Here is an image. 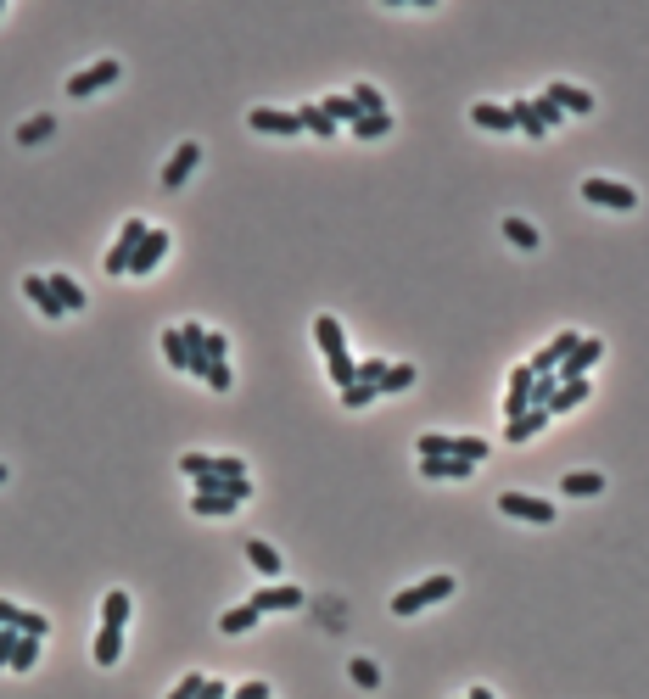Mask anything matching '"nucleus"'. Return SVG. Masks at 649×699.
<instances>
[{
    "mask_svg": "<svg viewBox=\"0 0 649 699\" xmlns=\"http://www.w3.org/2000/svg\"><path fill=\"white\" fill-rule=\"evenodd\" d=\"M453 587H459V582L448 577V570H437V577H426V582H414V587H404V593H397V599H392V616H420V610L443 604Z\"/></svg>",
    "mask_w": 649,
    "mask_h": 699,
    "instance_id": "obj_1",
    "label": "nucleus"
},
{
    "mask_svg": "<svg viewBox=\"0 0 649 699\" xmlns=\"http://www.w3.org/2000/svg\"><path fill=\"white\" fill-rule=\"evenodd\" d=\"M118 79H123V62H118V56H101V62H90V68H79V73L68 79V96L85 101V96H96V90H107V84H118Z\"/></svg>",
    "mask_w": 649,
    "mask_h": 699,
    "instance_id": "obj_2",
    "label": "nucleus"
},
{
    "mask_svg": "<svg viewBox=\"0 0 649 699\" xmlns=\"http://www.w3.org/2000/svg\"><path fill=\"white\" fill-rule=\"evenodd\" d=\"M582 202H594V207H616V213H633L638 207V190L633 185H621V179H582Z\"/></svg>",
    "mask_w": 649,
    "mask_h": 699,
    "instance_id": "obj_3",
    "label": "nucleus"
},
{
    "mask_svg": "<svg viewBox=\"0 0 649 699\" xmlns=\"http://www.w3.org/2000/svg\"><path fill=\"white\" fill-rule=\"evenodd\" d=\"M246 498H253V481L241 476V481H229L224 493H191V510L196 515H236Z\"/></svg>",
    "mask_w": 649,
    "mask_h": 699,
    "instance_id": "obj_4",
    "label": "nucleus"
},
{
    "mask_svg": "<svg viewBox=\"0 0 649 699\" xmlns=\"http://www.w3.org/2000/svg\"><path fill=\"white\" fill-rule=\"evenodd\" d=\"M146 219H123V229H118V241L107 246V274H129V263H135V246L146 241Z\"/></svg>",
    "mask_w": 649,
    "mask_h": 699,
    "instance_id": "obj_5",
    "label": "nucleus"
},
{
    "mask_svg": "<svg viewBox=\"0 0 649 699\" xmlns=\"http://www.w3.org/2000/svg\"><path fill=\"white\" fill-rule=\"evenodd\" d=\"M498 510L515 515V520H532V526H554V503L532 498V493H498Z\"/></svg>",
    "mask_w": 649,
    "mask_h": 699,
    "instance_id": "obj_6",
    "label": "nucleus"
},
{
    "mask_svg": "<svg viewBox=\"0 0 649 699\" xmlns=\"http://www.w3.org/2000/svg\"><path fill=\"white\" fill-rule=\"evenodd\" d=\"M599 358H604V342H599V336H582V342L571 347V358H565L554 375H560V380H588V370L599 364Z\"/></svg>",
    "mask_w": 649,
    "mask_h": 699,
    "instance_id": "obj_7",
    "label": "nucleus"
},
{
    "mask_svg": "<svg viewBox=\"0 0 649 699\" xmlns=\"http://www.w3.org/2000/svg\"><path fill=\"white\" fill-rule=\"evenodd\" d=\"M162 258H169V229H146V241L135 246V263H129V274H135V280H146V274H152Z\"/></svg>",
    "mask_w": 649,
    "mask_h": 699,
    "instance_id": "obj_8",
    "label": "nucleus"
},
{
    "mask_svg": "<svg viewBox=\"0 0 649 699\" xmlns=\"http://www.w3.org/2000/svg\"><path fill=\"white\" fill-rule=\"evenodd\" d=\"M196 162H202V146H196V140H179V146H174V157L162 162V190H179L185 179H191V168H196Z\"/></svg>",
    "mask_w": 649,
    "mask_h": 699,
    "instance_id": "obj_9",
    "label": "nucleus"
},
{
    "mask_svg": "<svg viewBox=\"0 0 649 699\" xmlns=\"http://www.w3.org/2000/svg\"><path fill=\"white\" fill-rule=\"evenodd\" d=\"M246 123H253V129L258 135H303V118L297 112H280V107H253V112H246Z\"/></svg>",
    "mask_w": 649,
    "mask_h": 699,
    "instance_id": "obj_10",
    "label": "nucleus"
},
{
    "mask_svg": "<svg viewBox=\"0 0 649 699\" xmlns=\"http://www.w3.org/2000/svg\"><path fill=\"white\" fill-rule=\"evenodd\" d=\"M258 610V616H269V610H303V587H291V582H275V587H258L253 599H246Z\"/></svg>",
    "mask_w": 649,
    "mask_h": 699,
    "instance_id": "obj_11",
    "label": "nucleus"
},
{
    "mask_svg": "<svg viewBox=\"0 0 649 699\" xmlns=\"http://www.w3.org/2000/svg\"><path fill=\"white\" fill-rule=\"evenodd\" d=\"M0 627H17V632H29V638H46L51 621L39 616V610H23V604H12V599H0Z\"/></svg>",
    "mask_w": 649,
    "mask_h": 699,
    "instance_id": "obj_12",
    "label": "nucleus"
},
{
    "mask_svg": "<svg viewBox=\"0 0 649 699\" xmlns=\"http://www.w3.org/2000/svg\"><path fill=\"white\" fill-rule=\"evenodd\" d=\"M532 370L527 364H520V370H510V392H504V420H520V414H527L532 409Z\"/></svg>",
    "mask_w": 649,
    "mask_h": 699,
    "instance_id": "obj_13",
    "label": "nucleus"
},
{
    "mask_svg": "<svg viewBox=\"0 0 649 699\" xmlns=\"http://www.w3.org/2000/svg\"><path fill=\"white\" fill-rule=\"evenodd\" d=\"M23 296H29V303H34L39 313H46V320H62V313H68V308L56 303V291H51L46 274H23Z\"/></svg>",
    "mask_w": 649,
    "mask_h": 699,
    "instance_id": "obj_14",
    "label": "nucleus"
},
{
    "mask_svg": "<svg viewBox=\"0 0 649 699\" xmlns=\"http://www.w3.org/2000/svg\"><path fill=\"white\" fill-rule=\"evenodd\" d=\"M543 96H549L560 112H594V96H588V90H577V84H565V79H554Z\"/></svg>",
    "mask_w": 649,
    "mask_h": 699,
    "instance_id": "obj_15",
    "label": "nucleus"
},
{
    "mask_svg": "<svg viewBox=\"0 0 649 699\" xmlns=\"http://www.w3.org/2000/svg\"><path fill=\"white\" fill-rule=\"evenodd\" d=\"M470 123H476V129H493V135H510V129H515L510 107H498V101H476V107H470Z\"/></svg>",
    "mask_w": 649,
    "mask_h": 699,
    "instance_id": "obj_16",
    "label": "nucleus"
},
{
    "mask_svg": "<svg viewBox=\"0 0 649 699\" xmlns=\"http://www.w3.org/2000/svg\"><path fill=\"white\" fill-rule=\"evenodd\" d=\"M420 476L426 481H465V476H476V464L470 459H420Z\"/></svg>",
    "mask_w": 649,
    "mask_h": 699,
    "instance_id": "obj_17",
    "label": "nucleus"
},
{
    "mask_svg": "<svg viewBox=\"0 0 649 699\" xmlns=\"http://www.w3.org/2000/svg\"><path fill=\"white\" fill-rule=\"evenodd\" d=\"M543 426H549V409H527L520 420H504V442H532Z\"/></svg>",
    "mask_w": 649,
    "mask_h": 699,
    "instance_id": "obj_18",
    "label": "nucleus"
},
{
    "mask_svg": "<svg viewBox=\"0 0 649 699\" xmlns=\"http://www.w3.org/2000/svg\"><path fill=\"white\" fill-rule=\"evenodd\" d=\"M313 342L325 347V358H330V353H347V336H342L337 313H320V320H313Z\"/></svg>",
    "mask_w": 649,
    "mask_h": 699,
    "instance_id": "obj_19",
    "label": "nucleus"
},
{
    "mask_svg": "<svg viewBox=\"0 0 649 699\" xmlns=\"http://www.w3.org/2000/svg\"><path fill=\"white\" fill-rule=\"evenodd\" d=\"M246 560H253L258 577H280V548L263 543V537H246Z\"/></svg>",
    "mask_w": 649,
    "mask_h": 699,
    "instance_id": "obj_20",
    "label": "nucleus"
},
{
    "mask_svg": "<svg viewBox=\"0 0 649 699\" xmlns=\"http://www.w3.org/2000/svg\"><path fill=\"white\" fill-rule=\"evenodd\" d=\"M560 493H565V498H599V493H604V476H599V470H571V476L560 481Z\"/></svg>",
    "mask_w": 649,
    "mask_h": 699,
    "instance_id": "obj_21",
    "label": "nucleus"
},
{
    "mask_svg": "<svg viewBox=\"0 0 649 699\" xmlns=\"http://www.w3.org/2000/svg\"><path fill=\"white\" fill-rule=\"evenodd\" d=\"M90 654H96V666H118V654H123V627H101L96 644H90Z\"/></svg>",
    "mask_w": 649,
    "mask_h": 699,
    "instance_id": "obj_22",
    "label": "nucleus"
},
{
    "mask_svg": "<svg viewBox=\"0 0 649 699\" xmlns=\"http://www.w3.org/2000/svg\"><path fill=\"white\" fill-rule=\"evenodd\" d=\"M46 280H51V291H56V303L62 308H68V313H85V291H79V280H73V274H46Z\"/></svg>",
    "mask_w": 649,
    "mask_h": 699,
    "instance_id": "obj_23",
    "label": "nucleus"
},
{
    "mask_svg": "<svg viewBox=\"0 0 649 699\" xmlns=\"http://www.w3.org/2000/svg\"><path fill=\"white\" fill-rule=\"evenodd\" d=\"M263 616H258V610L253 604H236V610H224V616H219V632H224V638H241V632H253Z\"/></svg>",
    "mask_w": 649,
    "mask_h": 699,
    "instance_id": "obj_24",
    "label": "nucleus"
},
{
    "mask_svg": "<svg viewBox=\"0 0 649 699\" xmlns=\"http://www.w3.org/2000/svg\"><path fill=\"white\" fill-rule=\"evenodd\" d=\"M510 118H515V129L527 135V140H549V129H543V123H537V112H532V96L510 101Z\"/></svg>",
    "mask_w": 649,
    "mask_h": 699,
    "instance_id": "obj_25",
    "label": "nucleus"
},
{
    "mask_svg": "<svg viewBox=\"0 0 649 699\" xmlns=\"http://www.w3.org/2000/svg\"><path fill=\"white\" fill-rule=\"evenodd\" d=\"M56 135V112H34L23 129H17V146H46Z\"/></svg>",
    "mask_w": 649,
    "mask_h": 699,
    "instance_id": "obj_26",
    "label": "nucleus"
},
{
    "mask_svg": "<svg viewBox=\"0 0 649 699\" xmlns=\"http://www.w3.org/2000/svg\"><path fill=\"white\" fill-rule=\"evenodd\" d=\"M162 358H169V370L191 375V353H185V336H179V325H169V330H162Z\"/></svg>",
    "mask_w": 649,
    "mask_h": 699,
    "instance_id": "obj_27",
    "label": "nucleus"
},
{
    "mask_svg": "<svg viewBox=\"0 0 649 699\" xmlns=\"http://www.w3.org/2000/svg\"><path fill=\"white\" fill-rule=\"evenodd\" d=\"M129 610H135V604H129V593H118V587H112L107 599H101V627H129Z\"/></svg>",
    "mask_w": 649,
    "mask_h": 699,
    "instance_id": "obj_28",
    "label": "nucleus"
},
{
    "mask_svg": "<svg viewBox=\"0 0 649 699\" xmlns=\"http://www.w3.org/2000/svg\"><path fill=\"white\" fill-rule=\"evenodd\" d=\"M297 118H303V135H320V140H330V135H337V123L325 118V107H320V101H308V107H297Z\"/></svg>",
    "mask_w": 649,
    "mask_h": 699,
    "instance_id": "obj_29",
    "label": "nucleus"
},
{
    "mask_svg": "<svg viewBox=\"0 0 649 699\" xmlns=\"http://www.w3.org/2000/svg\"><path fill=\"white\" fill-rule=\"evenodd\" d=\"M347 129L359 140H381V135H392V112H364V118H353Z\"/></svg>",
    "mask_w": 649,
    "mask_h": 699,
    "instance_id": "obj_30",
    "label": "nucleus"
},
{
    "mask_svg": "<svg viewBox=\"0 0 649 699\" xmlns=\"http://www.w3.org/2000/svg\"><path fill=\"white\" fill-rule=\"evenodd\" d=\"M582 397H588V380H560V392H554V404L549 414H565V409H577Z\"/></svg>",
    "mask_w": 649,
    "mask_h": 699,
    "instance_id": "obj_31",
    "label": "nucleus"
},
{
    "mask_svg": "<svg viewBox=\"0 0 649 699\" xmlns=\"http://www.w3.org/2000/svg\"><path fill=\"white\" fill-rule=\"evenodd\" d=\"M414 454H420V459H453V437H443V431H426L420 442H414Z\"/></svg>",
    "mask_w": 649,
    "mask_h": 699,
    "instance_id": "obj_32",
    "label": "nucleus"
},
{
    "mask_svg": "<svg viewBox=\"0 0 649 699\" xmlns=\"http://www.w3.org/2000/svg\"><path fill=\"white\" fill-rule=\"evenodd\" d=\"M347 677H353L359 688H381V666H375L370 654H359V661H347Z\"/></svg>",
    "mask_w": 649,
    "mask_h": 699,
    "instance_id": "obj_33",
    "label": "nucleus"
},
{
    "mask_svg": "<svg viewBox=\"0 0 649 699\" xmlns=\"http://www.w3.org/2000/svg\"><path fill=\"white\" fill-rule=\"evenodd\" d=\"M320 107H325V118H330V123H353V118H364L359 107H353V96H325Z\"/></svg>",
    "mask_w": 649,
    "mask_h": 699,
    "instance_id": "obj_34",
    "label": "nucleus"
},
{
    "mask_svg": "<svg viewBox=\"0 0 649 699\" xmlns=\"http://www.w3.org/2000/svg\"><path fill=\"white\" fill-rule=\"evenodd\" d=\"M353 107H359V112H387V96L381 90H375V84H353Z\"/></svg>",
    "mask_w": 649,
    "mask_h": 699,
    "instance_id": "obj_35",
    "label": "nucleus"
},
{
    "mask_svg": "<svg viewBox=\"0 0 649 699\" xmlns=\"http://www.w3.org/2000/svg\"><path fill=\"white\" fill-rule=\"evenodd\" d=\"M325 364H330V380H337V387H342V392L353 387V380H359V364H353V358H347V353H330V358H325Z\"/></svg>",
    "mask_w": 649,
    "mask_h": 699,
    "instance_id": "obj_36",
    "label": "nucleus"
},
{
    "mask_svg": "<svg viewBox=\"0 0 649 699\" xmlns=\"http://www.w3.org/2000/svg\"><path fill=\"white\" fill-rule=\"evenodd\" d=\"M493 448H487V437H453V459H470V464H481Z\"/></svg>",
    "mask_w": 649,
    "mask_h": 699,
    "instance_id": "obj_37",
    "label": "nucleus"
},
{
    "mask_svg": "<svg viewBox=\"0 0 649 699\" xmlns=\"http://www.w3.org/2000/svg\"><path fill=\"white\" fill-rule=\"evenodd\" d=\"M504 236H510L520 252H532V246H537V229H532V219H504Z\"/></svg>",
    "mask_w": 649,
    "mask_h": 699,
    "instance_id": "obj_38",
    "label": "nucleus"
},
{
    "mask_svg": "<svg viewBox=\"0 0 649 699\" xmlns=\"http://www.w3.org/2000/svg\"><path fill=\"white\" fill-rule=\"evenodd\" d=\"M34 666H39V638L23 632V638H17V654H12V671H34Z\"/></svg>",
    "mask_w": 649,
    "mask_h": 699,
    "instance_id": "obj_39",
    "label": "nucleus"
},
{
    "mask_svg": "<svg viewBox=\"0 0 649 699\" xmlns=\"http://www.w3.org/2000/svg\"><path fill=\"white\" fill-rule=\"evenodd\" d=\"M554 392H560V375H537V380H532V409H549Z\"/></svg>",
    "mask_w": 649,
    "mask_h": 699,
    "instance_id": "obj_40",
    "label": "nucleus"
},
{
    "mask_svg": "<svg viewBox=\"0 0 649 699\" xmlns=\"http://www.w3.org/2000/svg\"><path fill=\"white\" fill-rule=\"evenodd\" d=\"M387 358H364V364H359V387H375V392H381V380H387Z\"/></svg>",
    "mask_w": 649,
    "mask_h": 699,
    "instance_id": "obj_41",
    "label": "nucleus"
},
{
    "mask_svg": "<svg viewBox=\"0 0 649 699\" xmlns=\"http://www.w3.org/2000/svg\"><path fill=\"white\" fill-rule=\"evenodd\" d=\"M179 470L191 476V481H202V476H213V454H179Z\"/></svg>",
    "mask_w": 649,
    "mask_h": 699,
    "instance_id": "obj_42",
    "label": "nucleus"
},
{
    "mask_svg": "<svg viewBox=\"0 0 649 699\" xmlns=\"http://www.w3.org/2000/svg\"><path fill=\"white\" fill-rule=\"evenodd\" d=\"M202 380H207V387H213V392H229V358H207Z\"/></svg>",
    "mask_w": 649,
    "mask_h": 699,
    "instance_id": "obj_43",
    "label": "nucleus"
},
{
    "mask_svg": "<svg viewBox=\"0 0 649 699\" xmlns=\"http://www.w3.org/2000/svg\"><path fill=\"white\" fill-rule=\"evenodd\" d=\"M375 397H381V392H375V387H359V380H353V387L342 392V409H370V404H375Z\"/></svg>",
    "mask_w": 649,
    "mask_h": 699,
    "instance_id": "obj_44",
    "label": "nucleus"
},
{
    "mask_svg": "<svg viewBox=\"0 0 649 699\" xmlns=\"http://www.w3.org/2000/svg\"><path fill=\"white\" fill-rule=\"evenodd\" d=\"M404 387H414V364H392L387 380H381V392H404Z\"/></svg>",
    "mask_w": 649,
    "mask_h": 699,
    "instance_id": "obj_45",
    "label": "nucleus"
},
{
    "mask_svg": "<svg viewBox=\"0 0 649 699\" xmlns=\"http://www.w3.org/2000/svg\"><path fill=\"white\" fill-rule=\"evenodd\" d=\"M532 112H537V123H543V129H554V123L565 118V112L554 107V101H549V96H532Z\"/></svg>",
    "mask_w": 649,
    "mask_h": 699,
    "instance_id": "obj_46",
    "label": "nucleus"
},
{
    "mask_svg": "<svg viewBox=\"0 0 649 699\" xmlns=\"http://www.w3.org/2000/svg\"><path fill=\"white\" fill-rule=\"evenodd\" d=\"M202 683H207L202 671H185L179 683H174V694H169V699H196V694H202Z\"/></svg>",
    "mask_w": 649,
    "mask_h": 699,
    "instance_id": "obj_47",
    "label": "nucleus"
},
{
    "mask_svg": "<svg viewBox=\"0 0 649 699\" xmlns=\"http://www.w3.org/2000/svg\"><path fill=\"white\" fill-rule=\"evenodd\" d=\"M17 638H23V632H17V627H0V666H12V654H17Z\"/></svg>",
    "mask_w": 649,
    "mask_h": 699,
    "instance_id": "obj_48",
    "label": "nucleus"
},
{
    "mask_svg": "<svg viewBox=\"0 0 649 699\" xmlns=\"http://www.w3.org/2000/svg\"><path fill=\"white\" fill-rule=\"evenodd\" d=\"M229 699H275V688H269V683H241Z\"/></svg>",
    "mask_w": 649,
    "mask_h": 699,
    "instance_id": "obj_49",
    "label": "nucleus"
},
{
    "mask_svg": "<svg viewBox=\"0 0 649 699\" xmlns=\"http://www.w3.org/2000/svg\"><path fill=\"white\" fill-rule=\"evenodd\" d=\"M207 358H229V342H224L219 330H207Z\"/></svg>",
    "mask_w": 649,
    "mask_h": 699,
    "instance_id": "obj_50",
    "label": "nucleus"
},
{
    "mask_svg": "<svg viewBox=\"0 0 649 699\" xmlns=\"http://www.w3.org/2000/svg\"><path fill=\"white\" fill-rule=\"evenodd\" d=\"M465 699H493V688H470V694H465Z\"/></svg>",
    "mask_w": 649,
    "mask_h": 699,
    "instance_id": "obj_51",
    "label": "nucleus"
},
{
    "mask_svg": "<svg viewBox=\"0 0 649 699\" xmlns=\"http://www.w3.org/2000/svg\"><path fill=\"white\" fill-rule=\"evenodd\" d=\"M6 476H12V470H6V464H0V481H6Z\"/></svg>",
    "mask_w": 649,
    "mask_h": 699,
    "instance_id": "obj_52",
    "label": "nucleus"
}]
</instances>
